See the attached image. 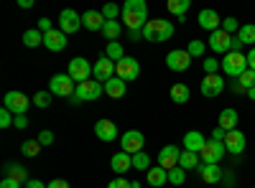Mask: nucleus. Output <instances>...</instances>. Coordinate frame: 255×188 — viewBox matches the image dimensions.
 I'll list each match as a JSON object with an SVG mask.
<instances>
[{
  "label": "nucleus",
  "instance_id": "nucleus-1",
  "mask_svg": "<svg viewBox=\"0 0 255 188\" xmlns=\"http://www.w3.org/2000/svg\"><path fill=\"white\" fill-rule=\"evenodd\" d=\"M120 18L125 20V26L130 31H143V26L148 23V5H145V0H125Z\"/></svg>",
  "mask_w": 255,
  "mask_h": 188
},
{
  "label": "nucleus",
  "instance_id": "nucleus-2",
  "mask_svg": "<svg viewBox=\"0 0 255 188\" xmlns=\"http://www.w3.org/2000/svg\"><path fill=\"white\" fill-rule=\"evenodd\" d=\"M171 36H174V23L171 20L153 18V20H148V23L143 26V38L151 41V44H163V41H168Z\"/></svg>",
  "mask_w": 255,
  "mask_h": 188
},
{
  "label": "nucleus",
  "instance_id": "nucleus-3",
  "mask_svg": "<svg viewBox=\"0 0 255 188\" xmlns=\"http://www.w3.org/2000/svg\"><path fill=\"white\" fill-rule=\"evenodd\" d=\"M105 92V87L100 84L97 79H87V81H82V84H77V92L69 97L72 104H79V102H95L100 99V94Z\"/></svg>",
  "mask_w": 255,
  "mask_h": 188
},
{
  "label": "nucleus",
  "instance_id": "nucleus-4",
  "mask_svg": "<svg viewBox=\"0 0 255 188\" xmlns=\"http://www.w3.org/2000/svg\"><path fill=\"white\" fill-rule=\"evenodd\" d=\"M222 71L227 74V76H235V79H240L245 71H248V56L240 51H230V54H225V59H222Z\"/></svg>",
  "mask_w": 255,
  "mask_h": 188
},
{
  "label": "nucleus",
  "instance_id": "nucleus-5",
  "mask_svg": "<svg viewBox=\"0 0 255 188\" xmlns=\"http://www.w3.org/2000/svg\"><path fill=\"white\" fill-rule=\"evenodd\" d=\"M31 104H33V102H28V97H26L23 92H8V94L3 97V107H5L8 112H13V117L26 115Z\"/></svg>",
  "mask_w": 255,
  "mask_h": 188
},
{
  "label": "nucleus",
  "instance_id": "nucleus-6",
  "mask_svg": "<svg viewBox=\"0 0 255 188\" xmlns=\"http://www.w3.org/2000/svg\"><path fill=\"white\" fill-rule=\"evenodd\" d=\"M92 66H95V64H90L87 59L74 56V59L69 61V69H67V74H69V76L77 81V84H82V81L92 79Z\"/></svg>",
  "mask_w": 255,
  "mask_h": 188
},
{
  "label": "nucleus",
  "instance_id": "nucleus-7",
  "mask_svg": "<svg viewBox=\"0 0 255 188\" xmlns=\"http://www.w3.org/2000/svg\"><path fill=\"white\" fill-rule=\"evenodd\" d=\"M77 81L69 76V74H54L51 76V84H49V92L56 94V97H72L77 92Z\"/></svg>",
  "mask_w": 255,
  "mask_h": 188
},
{
  "label": "nucleus",
  "instance_id": "nucleus-8",
  "mask_svg": "<svg viewBox=\"0 0 255 188\" xmlns=\"http://www.w3.org/2000/svg\"><path fill=\"white\" fill-rule=\"evenodd\" d=\"M143 145H145V137H143V132H138V130H128V132H123V137H120V148H123V153H128V155L143 153Z\"/></svg>",
  "mask_w": 255,
  "mask_h": 188
},
{
  "label": "nucleus",
  "instance_id": "nucleus-9",
  "mask_svg": "<svg viewBox=\"0 0 255 188\" xmlns=\"http://www.w3.org/2000/svg\"><path fill=\"white\" fill-rule=\"evenodd\" d=\"M82 28V15H77V10H72V8H64L61 13H59V31H64V33H77Z\"/></svg>",
  "mask_w": 255,
  "mask_h": 188
},
{
  "label": "nucleus",
  "instance_id": "nucleus-10",
  "mask_svg": "<svg viewBox=\"0 0 255 188\" xmlns=\"http://www.w3.org/2000/svg\"><path fill=\"white\" fill-rule=\"evenodd\" d=\"M115 61H110L108 56H100L97 59V64L92 66V79H97L100 84H105V81H110L115 76Z\"/></svg>",
  "mask_w": 255,
  "mask_h": 188
},
{
  "label": "nucleus",
  "instance_id": "nucleus-11",
  "mask_svg": "<svg viewBox=\"0 0 255 188\" xmlns=\"http://www.w3.org/2000/svg\"><path fill=\"white\" fill-rule=\"evenodd\" d=\"M138 74H140V64H138V59L125 56L123 61H118V66H115V76H120L123 81H133V79H138Z\"/></svg>",
  "mask_w": 255,
  "mask_h": 188
},
{
  "label": "nucleus",
  "instance_id": "nucleus-12",
  "mask_svg": "<svg viewBox=\"0 0 255 188\" xmlns=\"http://www.w3.org/2000/svg\"><path fill=\"white\" fill-rule=\"evenodd\" d=\"M166 66L171 69V71H186L191 66V56L186 49H174V51H168L166 56Z\"/></svg>",
  "mask_w": 255,
  "mask_h": 188
},
{
  "label": "nucleus",
  "instance_id": "nucleus-13",
  "mask_svg": "<svg viewBox=\"0 0 255 188\" xmlns=\"http://www.w3.org/2000/svg\"><path fill=\"white\" fill-rule=\"evenodd\" d=\"M222 89H225V79L220 74H204L202 84H199V92L204 97H220Z\"/></svg>",
  "mask_w": 255,
  "mask_h": 188
},
{
  "label": "nucleus",
  "instance_id": "nucleus-14",
  "mask_svg": "<svg viewBox=\"0 0 255 188\" xmlns=\"http://www.w3.org/2000/svg\"><path fill=\"white\" fill-rule=\"evenodd\" d=\"M227 150H225V142H215V140H207V145L202 148V153H199V158H202V163H215V165H220L222 163V155H225Z\"/></svg>",
  "mask_w": 255,
  "mask_h": 188
},
{
  "label": "nucleus",
  "instance_id": "nucleus-15",
  "mask_svg": "<svg viewBox=\"0 0 255 188\" xmlns=\"http://www.w3.org/2000/svg\"><path fill=\"white\" fill-rule=\"evenodd\" d=\"M209 49L215 51V54H230L232 51V36L225 33L222 28L215 31V33L209 36Z\"/></svg>",
  "mask_w": 255,
  "mask_h": 188
},
{
  "label": "nucleus",
  "instance_id": "nucleus-16",
  "mask_svg": "<svg viewBox=\"0 0 255 188\" xmlns=\"http://www.w3.org/2000/svg\"><path fill=\"white\" fill-rule=\"evenodd\" d=\"M67 44H69V41H67V33L59 31V28L44 33V46H46L49 51H64V49H67Z\"/></svg>",
  "mask_w": 255,
  "mask_h": 188
},
{
  "label": "nucleus",
  "instance_id": "nucleus-17",
  "mask_svg": "<svg viewBox=\"0 0 255 188\" xmlns=\"http://www.w3.org/2000/svg\"><path fill=\"white\" fill-rule=\"evenodd\" d=\"M179 158H181V153H179L176 145H166V148L158 153V165L166 168V171H171V168L179 165Z\"/></svg>",
  "mask_w": 255,
  "mask_h": 188
},
{
  "label": "nucleus",
  "instance_id": "nucleus-18",
  "mask_svg": "<svg viewBox=\"0 0 255 188\" xmlns=\"http://www.w3.org/2000/svg\"><path fill=\"white\" fill-rule=\"evenodd\" d=\"M95 135H97L102 142H113V140H118V125L110 122V120H100V122L95 125Z\"/></svg>",
  "mask_w": 255,
  "mask_h": 188
},
{
  "label": "nucleus",
  "instance_id": "nucleus-19",
  "mask_svg": "<svg viewBox=\"0 0 255 188\" xmlns=\"http://www.w3.org/2000/svg\"><path fill=\"white\" fill-rule=\"evenodd\" d=\"M225 150L232 153V155H240L245 150V135L240 130H230L227 137H225Z\"/></svg>",
  "mask_w": 255,
  "mask_h": 188
},
{
  "label": "nucleus",
  "instance_id": "nucleus-20",
  "mask_svg": "<svg viewBox=\"0 0 255 188\" xmlns=\"http://www.w3.org/2000/svg\"><path fill=\"white\" fill-rule=\"evenodd\" d=\"M199 26L202 28H207L209 33H215V31H220L222 28V23H220V15L212 10V8H204V10H199Z\"/></svg>",
  "mask_w": 255,
  "mask_h": 188
},
{
  "label": "nucleus",
  "instance_id": "nucleus-21",
  "mask_svg": "<svg viewBox=\"0 0 255 188\" xmlns=\"http://www.w3.org/2000/svg\"><path fill=\"white\" fill-rule=\"evenodd\" d=\"M204 145H207V140L199 130H189L184 135V150H189V153H202Z\"/></svg>",
  "mask_w": 255,
  "mask_h": 188
},
{
  "label": "nucleus",
  "instance_id": "nucleus-22",
  "mask_svg": "<svg viewBox=\"0 0 255 188\" xmlns=\"http://www.w3.org/2000/svg\"><path fill=\"white\" fill-rule=\"evenodd\" d=\"M199 176H202L204 183L215 186V183L222 181V168H220V165H215V163H202L199 165Z\"/></svg>",
  "mask_w": 255,
  "mask_h": 188
},
{
  "label": "nucleus",
  "instance_id": "nucleus-23",
  "mask_svg": "<svg viewBox=\"0 0 255 188\" xmlns=\"http://www.w3.org/2000/svg\"><path fill=\"white\" fill-rule=\"evenodd\" d=\"M82 26L90 28V31H102V26H105L102 10H87V13H82Z\"/></svg>",
  "mask_w": 255,
  "mask_h": 188
},
{
  "label": "nucleus",
  "instance_id": "nucleus-24",
  "mask_svg": "<svg viewBox=\"0 0 255 188\" xmlns=\"http://www.w3.org/2000/svg\"><path fill=\"white\" fill-rule=\"evenodd\" d=\"M110 168L118 173V176H123L128 168H133V155H128V153H115L113 155V160H110Z\"/></svg>",
  "mask_w": 255,
  "mask_h": 188
},
{
  "label": "nucleus",
  "instance_id": "nucleus-25",
  "mask_svg": "<svg viewBox=\"0 0 255 188\" xmlns=\"http://www.w3.org/2000/svg\"><path fill=\"white\" fill-rule=\"evenodd\" d=\"M105 92H108V97H113V99H120V97H125V92H128V87H125V81L120 79V76H113L110 81H105Z\"/></svg>",
  "mask_w": 255,
  "mask_h": 188
},
{
  "label": "nucleus",
  "instance_id": "nucleus-26",
  "mask_svg": "<svg viewBox=\"0 0 255 188\" xmlns=\"http://www.w3.org/2000/svg\"><path fill=\"white\" fill-rule=\"evenodd\" d=\"M220 127H222L225 132L238 130V112L232 110V107H227V110H222V112H220Z\"/></svg>",
  "mask_w": 255,
  "mask_h": 188
},
{
  "label": "nucleus",
  "instance_id": "nucleus-27",
  "mask_svg": "<svg viewBox=\"0 0 255 188\" xmlns=\"http://www.w3.org/2000/svg\"><path fill=\"white\" fill-rule=\"evenodd\" d=\"M105 38H108V44L110 41H118L120 38V33H123V26H120V20H105V26H102V31H100Z\"/></svg>",
  "mask_w": 255,
  "mask_h": 188
},
{
  "label": "nucleus",
  "instance_id": "nucleus-28",
  "mask_svg": "<svg viewBox=\"0 0 255 188\" xmlns=\"http://www.w3.org/2000/svg\"><path fill=\"white\" fill-rule=\"evenodd\" d=\"M148 183L151 186H163V183H168V171L166 168H161V165H153L151 171H148Z\"/></svg>",
  "mask_w": 255,
  "mask_h": 188
},
{
  "label": "nucleus",
  "instance_id": "nucleus-29",
  "mask_svg": "<svg viewBox=\"0 0 255 188\" xmlns=\"http://www.w3.org/2000/svg\"><path fill=\"white\" fill-rule=\"evenodd\" d=\"M168 13H174L176 18H184L186 15V10L191 8V0H168Z\"/></svg>",
  "mask_w": 255,
  "mask_h": 188
},
{
  "label": "nucleus",
  "instance_id": "nucleus-30",
  "mask_svg": "<svg viewBox=\"0 0 255 188\" xmlns=\"http://www.w3.org/2000/svg\"><path fill=\"white\" fill-rule=\"evenodd\" d=\"M179 165H181L184 171H191V168H199V153H189V150H181Z\"/></svg>",
  "mask_w": 255,
  "mask_h": 188
},
{
  "label": "nucleus",
  "instance_id": "nucleus-31",
  "mask_svg": "<svg viewBox=\"0 0 255 188\" xmlns=\"http://www.w3.org/2000/svg\"><path fill=\"white\" fill-rule=\"evenodd\" d=\"M105 56H108L110 61H115V64H118V61H123V59H125V51H123L120 41H110L108 49H105Z\"/></svg>",
  "mask_w": 255,
  "mask_h": 188
},
{
  "label": "nucleus",
  "instance_id": "nucleus-32",
  "mask_svg": "<svg viewBox=\"0 0 255 188\" xmlns=\"http://www.w3.org/2000/svg\"><path fill=\"white\" fill-rule=\"evenodd\" d=\"M5 173H8V178H13V181H18V183H28V181H31L23 165H5Z\"/></svg>",
  "mask_w": 255,
  "mask_h": 188
},
{
  "label": "nucleus",
  "instance_id": "nucleus-33",
  "mask_svg": "<svg viewBox=\"0 0 255 188\" xmlns=\"http://www.w3.org/2000/svg\"><path fill=\"white\" fill-rule=\"evenodd\" d=\"M23 44H26L28 49H36V46H41V44H44V33H41L38 28H31V31H26V33H23Z\"/></svg>",
  "mask_w": 255,
  "mask_h": 188
},
{
  "label": "nucleus",
  "instance_id": "nucleus-34",
  "mask_svg": "<svg viewBox=\"0 0 255 188\" xmlns=\"http://www.w3.org/2000/svg\"><path fill=\"white\" fill-rule=\"evenodd\" d=\"M189 97H191V92H189L186 84H174V87H171V99H174L176 104H186Z\"/></svg>",
  "mask_w": 255,
  "mask_h": 188
},
{
  "label": "nucleus",
  "instance_id": "nucleus-35",
  "mask_svg": "<svg viewBox=\"0 0 255 188\" xmlns=\"http://www.w3.org/2000/svg\"><path fill=\"white\" fill-rule=\"evenodd\" d=\"M238 36H240V41H243L245 46H255V23H245V26H240Z\"/></svg>",
  "mask_w": 255,
  "mask_h": 188
},
{
  "label": "nucleus",
  "instance_id": "nucleus-36",
  "mask_svg": "<svg viewBox=\"0 0 255 188\" xmlns=\"http://www.w3.org/2000/svg\"><path fill=\"white\" fill-rule=\"evenodd\" d=\"M41 148H44V145H41L38 140H26L23 145H20V153H23L26 158H36L41 153Z\"/></svg>",
  "mask_w": 255,
  "mask_h": 188
},
{
  "label": "nucleus",
  "instance_id": "nucleus-37",
  "mask_svg": "<svg viewBox=\"0 0 255 188\" xmlns=\"http://www.w3.org/2000/svg\"><path fill=\"white\" fill-rule=\"evenodd\" d=\"M133 168H135V171H145V173L153 168V165H151V158H148V153H135V155H133Z\"/></svg>",
  "mask_w": 255,
  "mask_h": 188
},
{
  "label": "nucleus",
  "instance_id": "nucleus-38",
  "mask_svg": "<svg viewBox=\"0 0 255 188\" xmlns=\"http://www.w3.org/2000/svg\"><path fill=\"white\" fill-rule=\"evenodd\" d=\"M51 99H54L51 92H36V94H33V104H36L38 110H46L49 104H51Z\"/></svg>",
  "mask_w": 255,
  "mask_h": 188
},
{
  "label": "nucleus",
  "instance_id": "nucleus-39",
  "mask_svg": "<svg viewBox=\"0 0 255 188\" xmlns=\"http://www.w3.org/2000/svg\"><path fill=\"white\" fill-rule=\"evenodd\" d=\"M186 181V171L181 168V165H176V168L168 171V183H174V186H181Z\"/></svg>",
  "mask_w": 255,
  "mask_h": 188
},
{
  "label": "nucleus",
  "instance_id": "nucleus-40",
  "mask_svg": "<svg viewBox=\"0 0 255 188\" xmlns=\"http://www.w3.org/2000/svg\"><path fill=\"white\" fill-rule=\"evenodd\" d=\"M222 31H225V33H230V36H232V33L238 36V31H240L238 18H232V15H230V18H225V20H222Z\"/></svg>",
  "mask_w": 255,
  "mask_h": 188
},
{
  "label": "nucleus",
  "instance_id": "nucleus-41",
  "mask_svg": "<svg viewBox=\"0 0 255 188\" xmlns=\"http://www.w3.org/2000/svg\"><path fill=\"white\" fill-rule=\"evenodd\" d=\"M102 15H105V20H118V15H123V8H118V5L108 3V5L102 8Z\"/></svg>",
  "mask_w": 255,
  "mask_h": 188
},
{
  "label": "nucleus",
  "instance_id": "nucleus-42",
  "mask_svg": "<svg viewBox=\"0 0 255 188\" xmlns=\"http://www.w3.org/2000/svg\"><path fill=\"white\" fill-rule=\"evenodd\" d=\"M204 44H202V41H189V46H186V51H189V56L191 59H197V56H202L204 54Z\"/></svg>",
  "mask_w": 255,
  "mask_h": 188
},
{
  "label": "nucleus",
  "instance_id": "nucleus-43",
  "mask_svg": "<svg viewBox=\"0 0 255 188\" xmlns=\"http://www.w3.org/2000/svg\"><path fill=\"white\" fill-rule=\"evenodd\" d=\"M240 87H243L245 92L255 87V71H250V69H248V71H245V74L240 76Z\"/></svg>",
  "mask_w": 255,
  "mask_h": 188
},
{
  "label": "nucleus",
  "instance_id": "nucleus-44",
  "mask_svg": "<svg viewBox=\"0 0 255 188\" xmlns=\"http://www.w3.org/2000/svg\"><path fill=\"white\" fill-rule=\"evenodd\" d=\"M220 64L217 59H204V74H220Z\"/></svg>",
  "mask_w": 255,
  "mask_h": 188
},
{
  "label": "nucleus",
  "instance_id": "nucleus-45",
  "mask_svg": "<svg viewBox=\"0 0 255 188\" xmlns=\"http://www.w3.org/2000/svg\"><path fill=\"white\" fill-rule=\"evenodd\" d=\"M13 120H15V117H13V112H8L5 107L0 110V127H10V125H13Z\"/></svg>",
  "mask_w": 255,
  "mask_h": 188
},
{
  "label": "nucleus",
  "instance_id": "nucleus-46",
  "mask_svg": "<svg viewBox=\"0 0 255 188\" xmlns=\"http://www.w3.org/2000/svg\"><path fill=\"white\" fill-rule=\"evenodd\" d=\"M41 145H51L54 142V132L51 130H44V132H38V137H36Z\"/></svg>",
  "mask_w": 255,
  "mask_h": 188
},
{
  "label": "nucleus",
  "instance_id": "nucleus-47",
  "mask_svg": "<svg viewBox=\"0 0 255 188\" xmlns=\"http://www.w3.org/2000/svg\"><path fill=\"white\" fill-rule=\"evenodd\" d=\"M108 188H133V186H130V181H125V178H120V176H118L115 181H110V183H108Z\"/></svg>",
  "mask_w": 255,
  "mask_h": 188
},
{
  "label": "nucleus",
  "instance_id": "nucleus-48",
  "mask_svg": "<svg viewBox=\"0 0 255 188\" xmlns=\"http://www.w3.org/2000/svg\"><path fill=\"white\" fill-rule=\"evenodd\" d=\"M225 137H227V132L220 127V125H217V127L215 130H212V140H215V142H225Z\"/></svg>",
  "mask_w": 255,
  "mask_h": 188
},
{
  "label": "nucleus",
  "instance_id": "nucleus-49",
  "mask_svg": "<svg viewBox=\"0 0 255 188\" xmlns=\"http://www.w3.org/2000/svg\"><path fill=\"white\" fill-rule=\"evenodd\" d=\"M38 31H41V33H49V31H54L51 20H49V18H41V20H38Z\"/></svg>",
  "mask_w": 255,
  "mask_h": 188
},
{
  "label": "nucleus",
  "instance_id": "nucleus-50",
  "mask_svg": "<svg viewBox=\"0 0 255 188\" xmlns=\"http://www.w3.org/2000/svg\"><path fill=\"white\" fill-rule=\"evenodd\" d=\"M13 125H15L18 130H26V127H28V117H26V115H18V117L13 120Z\"/></svg>",
  "mask_w": 255,
  "mask_h": 188
},
{
  "label": "nucleus",
  "instance_id": "nucleus-51",
  "mask_svg": "<svg viewBox=\"0 0 255 188\" xmlns=\"http://www.w3.org/2000/svg\"><path fill=\"white\" fill-rule=\"evenodd\" d=\"M46 188H69V183L61 181V178H54L51 183H46Z\"/></svg>",
  "mask_w": 255,
  "mask_h": 188
},
{
  "label": "nucleus",
  "instance_id": "nucleus-52",
  "mask_svg": "<svg viewBox=\"0 0 255 188\" xmlns=\"http://www.w3.org/2000/svg\"><path fill=\"white\" fill-rule=\"evenodd\" d=\"M245 56H248V69H250V71H255V46H253Z\"/></svg>",
  "mask_w": 255,
  "mask_h": 188
},
{
  "label": "nucleus",
  "instance_id": "nucleus-53",
  "mask_svg": "<svg viewBox=\"0 0 255 188\" xmlns=\"http://www.w3.org/2000/svg\"><path fill=\"white\" fill-rule=\"evenodd\" d=\"M0 188H20V183H18V181H13V178H8V176H5V178H3V183H0Z\"/></svg>",
  "mask_w": 255,
  "mask_h": 188
},
{
  "label": "nucleus",
  "instance_id": "nucleus-54",
  "mask_svg": "<svg viewBox=\"0 0 255 188\" xmlns=\"http://www.w3.org/2000/svg\"><path fill=\"white\" fill-rule=\"evenodd\" d=\"M245 44H243V41H240V36H232V51H238L240 54V49H243Z\"/></svg>",
  "mask_w": 255,
  "mask_h": 188
},
{
  "label": "nucleus",
  "instance_id": "nucleus-55",
  "mask_svg": "<svg viewBox=\"0 0 255 188\" xmlns=\"http://www.w3.org/2000/svg\"><path fill=\"white\" fill-rule=\"evenodd\" d=\"M26 188H46V183H41V181H36V178H31V181L26 183Z\"/></svg>",
  "mask_w": 255,
  "mask_h": 188
},
{
  "label": "nucleus",
  "instance_id": "nucleus-56",
  "mask_svg": "<svg viewBox=\"0 0 255 188\" xmlns=\"http://www.w3.org/2000/svg\"><path fill=\"white\" fill-rule=\"evenodd\" d=\"M130 38H133V41H138V38H143V31H130Z\"/></svg>",
  "mask_w": 255,
  "mask_h": 188
},
{
  "label": "nucleus",
  "instance_id": "nucleus-57",
  "mask_svg": "<svg viewBox=\"0 0 255 188\" xmlns=\"http://www.w3.org/2000/svg\"><path fill=\"white\" fill-rule=\"evenodd\" d=\"M18 5H20V8H31V5H33V0H20Z\"/></svg>",
  "mask_w": 255,
  "mask_h": 188
},
{
  "label": "nucleus",
  "instance_id": "nucleus-58",
  "mask_svg": "<svg viewBox=\"0 0 255 188\" xmlns=\"http://www.w3.org/2000/svg\"><path fill=\"white\" fill-rule=\"evenodd\" d=\"M248 97H250V99L255 102V87H253V89H248Z\"/></svg>",
  "mask_w": 255,
  "mask_h": 188
}]
</instances>
